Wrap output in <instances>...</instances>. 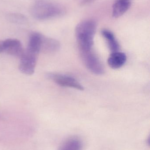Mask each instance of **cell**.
Segmentation results:
<instances>
[{
	"mask_svg": "<svg viewBox=\"0 0 150 150\" xmlns=\"http://www.w3.org/2000/svg\"><path fill=\"white\" fill-rule=\"evenodd\" d=\"M131 0H116L112 8V16L119 17L126 13L130 8Z\"/></svg>",
	"mask_w": 150,
	"mask_h": 150,
	"instance_id": "30bf717a",
	"label": "cell"
},
{
	"mask_svg": "<svg viewBox=\"0 0 150 150\" xmlns=\"http://www.w3.org/2000/svg\"><path fill=\"white\" fill-rule=\"evenodd\" d=\"M97 23L91 19L80 22L75 29V36L80 54L92 51Z\"/></svg>",
	"mask_w": 150,
	"mask_h": 150,
	"instance_id": "6da1fadb",
	"label": "cell"
},
{
	"mask_svg": "<svg viewBox=\"0 0 150 150\" xmlns=\"http://www.w3.org/2000/svg\"><path fill=\"white\" fill-rule=\"evenodd\" d=\"M4 41L0 40V54L4 52Z\"/></svg>",
	"mask_w": 150,
	"mask_h": 150,
	"instance_id": "4fadbf2b",
	"label": "cell"
},
{
	"mask_svg": "<svg viewBox=\"0 0 150 150\" xmlns=\"http://www.w3.org/2000/svg\"><path fill=\"white\" fill-rule=\"evenodd\" d=\"M60 47V43L58 40L43 35L40 52L45 54L53 53L58 51Z\"/></svg>",
	"mask_w": 150,
	"mask_h": 150,
	"instance_id": "52a82bcc",
	"label": "cell"
},
{
	"mask_svg": "<svg viewBox=\"0 0 150 150\" xmlns=\"http://www.w3.org/2000/svg\"><path fill=\"white\" fill-rule=\"evenodd\" d=\"M101 34L105 39L111 52H119L120 45L114 34L109 30L106 29L102 30Z\"/></svg>",
	"mask_w": 150,
	"mask_h": 150,
	"instance_id": "8fae6325",
	"label": "cell"
},
{
	"mask_svg": "<svg viewBox=\"0 0 150 150\" xmlns=\"http://www.w3.org/2000/svg\"><path fill=\"white\" fill-rule=\"evenodd\" d=\"M93 1L94 0H83L81 4H82V5H85V4H88L91 2Z\"/></svg>",
	"mask_w": 150,
	"mask_h": 150,
	"instance_id": "5bb4252c",
	"label": "cell"
},
{
	"mask_svg": "<svg viewBox=\"0 0 150 150\" xmlns=\"http://www.w3.org/2000/svg\"><path fill=\"white\" fill-rule=\"evenodd\" d=\"M127 57L124 53L117 52H112L107 60L108 65L111 68L118 69L122 67L127 61Z\"/></svg>",
	"mask_w": 150,
	"mask_h": 150,
	"instance_id": "9c48e42d",
	"label": "cell"
},
{
	"mask_svg": "<svg viewBox=\"0 0 150 150\" xmlns=\"http://www.w3.org/2000/svg\"><path fill=\"white\" fill-rule=\"evenodd\" d=\"M82 142L79 138L70 137L63 144L59 150H82Z\"/></svg>",
	"mask_w": 150,
	"mask_h": 150,
	"instance_id": "7c38bea8",
	"label": "cell"
},
{
	"mask_svg": "<svg viewBox=\"0 0 150 150\" xmlns=\"http://www.w3.org/2000/svg\"><path fill=\"white\" fill-rule=\"evenodd\" d=\"M4 52L17 58H21L24 52L21 42L16 39H8L4 40Z\"/></svg>",
	"mask_w": 150,
	"mask_h": 150,
	"instance_id": "8992f818",
	"label": "cell"
},
{
	"mask_svg": "<svg viewBox=\"0 0 150 150\" xmlns=\"http://www.w3.org/2000/svg\"><path fill=\"white\" fill-rule=\"evenodd\" d=\"M85 65L91 72L96 75H102L105 72L101 62L93 51L81 54Z\"/></svg>",
	"mask_w": 150,
	"mask_h": 150,
	"instance_id": "277c9868",
	"label": "cell"
},
{
	"mask_svg": "<svg viewBox=\"0 0 150 150\" xmlns=\"http://www.w3.org/2000/svg\"><path fill=\"white\" fill-rule=\"evenodd\" d=\"M38 55L28 52L24 51L22 57L20 58L19 70L24 74L32 75L35 71Z\"/></svg>",
	"mask_w": 150,
	"mask_h": 150,
	"instance_id": "5b68a950",
	"label": "cell"
},
{
	"mask_svg": "<svg viewBox=\"0 0 150 150\" xmlns=\"http://www.w3.org/2000/svg\"><path fill=\"white\" fill-rule=\"evenodd\" d=\"M31 14L36 19L44 20L60 16L65 9L60 4L46 0L37 1L32 7Z\"/></svg>",
	"mask_w": 150,
	"mask_h": 150,
	"instance_id": "7a4b0ae2",
	"label": "cell"
},
{
	"mask_svg": "<svg viewBox=\"0 0 150 150\" xmlns=\"http://www.w3.org/2000/svg\"><path fill=\"white\" fill-rule=\"evenodd\" d=\"M46 76L48 78L60 86L74 88L80 91H83L84 89L78 81L70 76L56 73H48Z\"/></svg>",
	"mask_w": 150,
	"mask_h": 150,
	"instance_id": "3957f363",
	"label": "cell"
},
{
	"mask_svg": "<svg viewBox=\"0 0 150 150\" xmlns=\"http://www.w3.org/2000/svg\"><path fill=\"white\" fill-rule=\"evenodd\" d=\"M43 36V34L40 33H32L29 38V43L26 50L38 55L39 53L40 52L41 46Z\"/></svg>",
	"mask_w": 150,
	"mask_h": 150,
	"instance_id": "ba28073f",
	"label": "cell"
}]
</instances>
